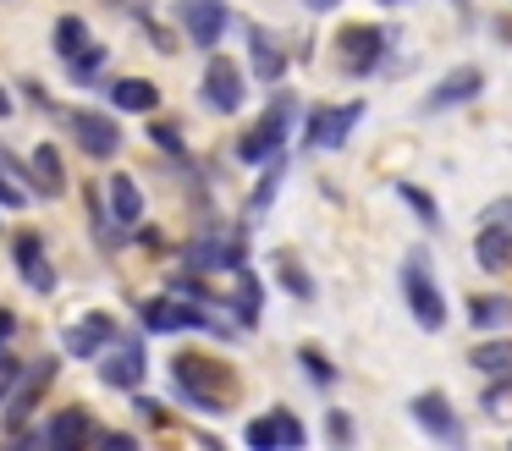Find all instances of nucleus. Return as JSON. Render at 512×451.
Segmentation results:
<instances>
[{"label": "nucleus", "mask_w": 512, "mask_h": 451, "mask_svg": "<svg viewBox=\"0 0 512 451\" xmlns=\"http://www.w3.org/2000/svg\"><path fill=\"white\" fill-rule=\"evenodd\" d=\"M100 66H105V50H100V44H89V50H83L78 61L67 66V72H72V77H94V72H100Z\"/></svg>", "instance_id": "2f4dec72"}, {"label": "nucleus", "mask_w": 512, "mask_h": 451, "mask_svg": "<svg viewBox=\"0 0 512 451\" xmlns=\"http://www.w3.org/2000/svg\"><path fill=\"white\" fill-rule=\"evenodd\" d=\"M83 50H89V28H83V17H61L56 22V55L72 66Z\"/></svg>", "instance_id": "b1692460"}, {"label": "nucleus", "mask_w": 512, "mask_h": 451, "mask_svg": "<svg viewBox=\"0 0 512 451\" xmlns=\"http://www.w3.org/2000/svg\"><path fill=\"white\" fill-rule=\"evenodd\" d=\"M303 440H309V435H303L298 413H287V407L248 418V429H243V446L248 451H303Z\"/></svg>", "instance_id": "39448f33"}, {"label": "nucleus", "mask_w": 512, "mask_h": 451, "mask_svg": "<svg viewBox=\"0 0 512 451\" xmlns=\"http://www.w3.org/2000/svg\"><path fill=\"white\" fill-rule=\"evenodd\" d=\"M325 424H331V440H336V446H353V418H347V413H331Z\"/></svg>", "instance_id": "72a5a7b5"}, {"label": "nucleus", "mask_w": 512, "mask_h": 451, "mask_svg": "<svg viewBox=\"0 0 512 451\" xmlns=\"http://www.w3.org/2000/svg\"><path fill=\"white\" fill-rule=\"evenodd\" d=\"M50 374H56V363H39V374H34V380L23 385V396H17V402H12V413H6V424H12V429H23L28 407L39 402V391H45V380H50Z\"/></svg>", "instance_id": "a878e982"}, {"label": "nucleus", "mask_w": 512, "mask_h": 451, "mask_svg": "<svg viewBox=\"0 0 512 451\" xmlns=\"http://www.w3.org/2000/svg\"><path fill=\"white\" fill-rule=\"evenodd\" d=\"M182 264H188L193 275H210V270H232V275H237L248 259H243V242H237V237H232V242H221V237H199L188 253H182Z\"/></svg>", "instance_id": "f8f14e48"}, {"label": "nucleus", "mask_w": 512, "mask_h": 451, "mask_svg": "<svg viewBox=\"0 0 512 451\" xmlns=\"http://www.w3.org/2000/svg\"><path fill=\"white\" fill-rule=\"evenodd\" d=\"M248 50H254V77H259V83H281L287 55H281V44L270 39L265 28H248Z\"/></svg>", "instance_id": "6ab92c4d"}, {"label": "nucleus", "mask_w": 512, "mask_h": 451, "mask_svg": "<svg viewBox=\"0 0 512 451\" xmlns=\"http://www.w3.org/2000/svg\"><path fill=\"white\" fill-rule=\"evenodd\" d=\"M468 319H474L479 330H501L512 319V303L507 297H474V303H468Z\"/></svg>", "instance_id": "393cba45"}, {"label": "nucleus", "mask_w": 512, "mask_h": 451, "mask_svg": "<svg viewBox=\"0 0 512 451\" xmlns=\"http://www.w3.org/2000/svg\"><path fill=\"white\" fill-rule=\"evenodd\" d=\"M182 28H188V39L199 50H215L226 33V6L221 0H182Z\"/></svg>", "instance_id": "ddd939ff"}, {"label": "nucleus", "mask_w": 512, "mask_h": 451, "mask_svg": "<svg viewBox=\"0 0 512 451\" xmlns=\"http://www.w3.org/2000/svg\"><path fill=\"white\" fill-rule=\"evenodd\" d=\"M111 105L133 110V116H149V110L160 105V88L149 83V77H122V83H111Z\"/></svg>", "instance_id": "aec40b11"}, {"label": "nucleus", "mask_w": 512, "mask_h": 451, "mask_svg": "<svg viewBox=\"0 0 512 451\" xmlns=\"http://www.w3.org/2000/svg\"><path fill=\"white\" fill-rule=\"evenodd\" d=\"M100 451H138V440L122 435V429H111V435H100Z\"/></svg>", "instance_id": "f704fd0d"}, {"label": "nucleus", "mask_w": 512, "mask_h": 451, "mask_svg": "<svg viewBox=\"0 0 512 451\" xmlns=\"http://www.w3.org/2000/svg\"><path fill=\"white\" fill-rule=\"evenodd\" d=\"M89 413H78V407H67V413L50 418L45 429V451H89Z\"/></svg>", "instance_id": "f3484780"}, {"label": "nucleus", "mask_w": 512, "mask_h": 451, "mask_svg": "<svg viewBox=\"0 0 512 451\" xmlns=\"http://www.w3.org/2000/svg\"><path fill=\"white\" fill-rule=\"evenodd\" d=\"M292 116H298V99H292V94H276L265 116H259L254 127L243 132V143H237V160H248V165L276 160L281 143H287V132H292Z\"/></svg>", "instance_id": "f03ea898"}, {"label": "nucleus", "mask_w": 512, "mask_h": 451, "mask_svg": "<svg viewBox=\"0 0 512 451\" xmlns=\"http://www.w3.org/2000/svg\"><path fill=\"white\" fill-rule=\"evenodd\" d=\"M309 11H331V6H342V0H303Z\"/></svg>", "instance_id": "58836bf2"}, {"label": "nucleus", "mask_w": 512, "mask_h": 451, "mask_svg": "<svg viewBox=\"0 0 512 451\" xmlns=\"http://www.w3.org/2000/svg\"><path fill=\"white\" fill-rule=\"evenodd\" d=\"M364 121V99H347V105H320L309 110V149H342L353 138V127Z\"/></svg>", "instance_id": "0eeeda50"}, {"label": "nucleus", "mask_w": 512, "mask_h": 451, "mask_svg": "<svg viewBox=\"0 0 512 451\" xmlns=\"http://www.w3.org/2000/svg\"><path fill=\"white\" fill-rule=\"evenodd\" d=\"M402 297H408V314L419 319L424 330L446 325V297H441V286H435V275H430V253L424 248H413L408 259H402Z\"/></svg>", "instance_id": "7ed1b4c3"}, {"label": "nucleus", "mask_w": 512, "mask_h": 451, "mask_svg": "<svg viewBox=\"0 0 512 451\" xmlns=\"http://www.w3.org/2000/svg\"><path fill=\"white\" fill-rule=\"evenodd\" d=\"M298 358H303V374H309L314 385H336V369L325 363V352H320V347H303Z\"/></svg>", "instance_id": "c756f323"}, {"label": "nucleus", "mask_w": 512, "mask_h": 451, "mask_svg": "<svg viewBox=\"0 0 512 451\" xmlns=\"http://www.w3.org/2000/svg\"><path fill=\"white\" fill-rule=\"evenodd\" d=\"M474 259H479V270H490V275L512 270V226H507V220H490V226L479 231V237H474Z\"/></svg>", "instance_id": "dca6fc26"}, {"label": "nucleus", "mask_w": 512, "mask_h": 451, "mask_svg": "<svg viewBox=\"0 0 512 451\" xmlns=\"http://www.w3.org/2000/svg\"><path fill=\"white\" fill-rule=\"evenodd\" d=\"M28 165H34V176H39V193H45V198H61V193H67V171H61V154H56V143H39V149H34V160H28Z\"/></svg>", "instance_id": "4be33fe9"}, {"label": "nucleus", "mask_w": 512, "mask_h": 451, "mask_svg": "<svg viewBox=\"0 0 512 451\" xmlns=\"http://www.w3.org/2000/svg\"><path fill=\"white\" fill-rule=\"evenodd\" d=\"M0 204H6V209H17V204H23V193H17V187L6 182V176H0Z\"/></svg>", "instance_id": "e433bc0d"}, {"label": "nucleus", "mask_w": 512, "mask_h": 451, "mask_svg": "<svg viewBox=\"0 0 512 451\" xmlns=\"http://www.w3.org/2000/svg\"><path fill=\"white\" fill-rule=\"evenodd\" d=\"M171 380H177V391L188 396V407H199V413H221V407H232L226 396H232V369L215 358H204V352H182L177 363H171Z\"/></svg>", "instance_id": "f257e3e1"}, {"label": "nucleus", "mask_w": 512, "mask_h": 451, "mask_svg": "<svg viewBox=\"0 0 512 451\" xmlns=\"http://www.w3.org/2000/svg\"><path fill=\"white\" fill-rule=\"evenodd\" d=\"M276 187H281V160H270V165H265V176H259V187H254V204H248V209L259 215V209H265L270 198H276Z\"/></svg>", "instance_id": "7c9ffc66"}, {"label": "nucleus", "mask_w": 512, "mask_h": 451, "mask_svg": "<svg viewBox=\"0 0 512 451\" xmlns=\"http://www.w3.org/2000/svg\"><path fill=\"white\" fill-rule=\"evenodd\" d=\"M259 308H265V292H259V275L243 264V270H237V297H232L237 325H259Z\"/></svg>", "instance_id": "5701e85b"}, {"label": "nucleus", "mask_w": 512, "mask_h": 451, "mask_svg": "<svg viewBox=\"0 0 512 451\" xmlns=\"http://www.w3.org/2000/svg\"><path fill=\"white\" fill-rule=\"evenodd\" d=\"M496 215H512V204H501V209H496Z\"/></svg>", "instance_id": "a19ab883"}, {"label": "nucleus", "mask_w": 512, "mask_h": 451, "mask_svg": "<svg viewBox=\"0 0 512 451\" xmlns=\"http://www.w3.org/2000/svg\"><path fill=\"white\" fill-rule=\"evenodd\" d=\"M479 88H485V72H479V66H457V72H446L441 83L430 88V99H424V110L468 105V99H479Z\"/></svg>", "instance_id": "4468645a"}, {"label": "nucleus", "mask_w": 512, "mask_h": 451, "mask_svg": "<svg viewBox=\"0 0 512 451\" xmlns=\"http://www.w3.org/2000/svg\"><path fill=\"white\" fill-rule=\"evenodd\" d=\"M138 319H144V330H155V336H171V330H221L199 303H182V297H149V303L138 308Z\"/></svg>", "instance_id": "423d86ee"}, {"label": "nucleus", "mask_w": 512, "mask_h": 451, "mask_svg": "<svg viewBox=\"0 0 512 451\" xmlns=\"http://www.w3.org/2000/svg\"><path fill=\"white\" fill-rule=\"evenodd\" d=\"M397 198H402V204H408L413 215L424 220V226H441V209H435V198L424 193V187H413V182H397Z\"/></svg>", "instance_id": "cd10ccee"}, {"label": "nucleus", "mask_w": 512, "mask_h": 451, "mask_svg": "<svg viewBox=\"0 0 512 451\" xmlns=\"http://www.w3.org/2000/svg\"><path fill=\"white\" fill-rule=\"evenodd\" d=\"M111 341H116V319H111V314H83L78 325L61 330V347H67V358H100Z\"/></svg>", "instance_id": "9d476101"}, {"label": "nucleus", "mask_w": 512, "mask_h": 451, "mask_svg": "<svg viewBox=\"0 0 512 451\" xmlns=\"http://www.w3.org/2000/svg\"><path fill=\"white\" fill-rule=\"evenodd\" d=\"M144 369H149V358H144L138 341H127V347L111 352V358H100V380L116 385V391H138V385H144Z\"/></svg>", "instance_id": "2eb2a0df"}, {"label": "nucleus", "mask_w": 512, "mask_h": 451, "mask_svg": "<svg viewBox=\"0 0 512 451\" xmlns=\"http://www.w3.org/2000/svg\"><path fill=\"white\" fill-rule=\"evenodd\" d=\"M12 116V94H6V88H0V121Z\"/></svg>", "instance_id": "ea45409f"}, {"label": "nucleus", "mask_w": 512, "mask_h": 451, "mask_svg": "<svg viewBox=\"0 0 512 451\" xmlns=\"http://www.w3.org/2000/svg\"><path fill=\"white\" fill-rule=\"evenodd\" d=\"M380 6H402V0H380Z\"/></svg>", "instance_id": "79ce46f5"}, {"label": "nucleus", "mask_w": 512, "mask_h": 451, "mask_svg": "<svg viewBox=\"0 0 512 451\" xmlns=\"http://www.w3.org/2000/svg\"><path fill=\"white\" fill-rule=\"evenodd\" d=\"M12 330H17V319L6 314V308H0V347H6V336H12Z\"/></svg>", "instance_id": "4c0bfd02"}, {"label": "nucleus", "mask_w": 512, "mask_h": 451, "mask_svg": "<svg viewBox=\"0 0 512 451\" xmlns=\"http://www.w3.org/2000/svg\"><path fill=\"white\" fill-rule=\"evenodd\" d=\"M474 369L501 374V380H507V374H512V341H485V347H474Z\"/></svg>", "instance_id": "bb28decb"}, {"label": "nucleus", "mask_w": 512, "mask_h": 451, "mask_svg": "<svg viewBox=\"0 0 512 451\" xmlns=\"http://www.w3.org/2000/svg\"><path fill=\"white\" fill-rule=\"evenodd\" d=\"M276 275H281V286H287L298 303H309V297H314V281L298 270V259H287V253H281V270H276Z\"/></svg>", "instance_id": "c85d7f7f"}, {"label": "nucleus", "mask_w": 512, "mask_h": 451, "mask_svg": "<svg viewBox=\"0 0 512 451\" xmlns=\"http://www.w3.org/2000/svg\"><path fill=\"white\" fill-rule=\"evenodd\" d=\"M386 28H364V22H353V28H342V39H336V50H342V72L347 77H364L375 72L380 61H386Z\"/></svg>", "instance_id": "6e6552de"}, {"label": "nucleus", "mask_w": 512, "mask_h": 451, "mask_svg": "<svg viewBox=\"0 0 512 451\" xmlns=\"http://www.w3.org/2000/svg\"><path fill=\"white\" fill-rule=\"evenodd\" d=\"M17 374H23V369H17V358H12L6 347H0V402H6V391L17 385Z\"/></svg>", "instance_id": "473e14b6"}, {"label": "nucleus", "mask_w": 512, "mask_h": 451, "mask_svg": "<svg viewBox=\"0 0 512 451\" xmlns=\"http://www.w3.org/2000/svg\"><path fill=\"white\" fill-rule=\"evenodd\" d=\"M149 138H155V143H160V149H171V154H177V149H182V138H177V132H171V127H149Z\"/></svg>", "instance_id": "c9c22d12"}, {"label": "nucleus", "mask_w": 512, "mask_h": 451, "mask_svg": "<svg viewBox=\"0 0 512 451\" xmlns=\"http://www.w3.org/2000/svg\"><path fill=\"white\" fill-rule=\"evenodd\" d=\"M17 270H23V281L34 286V292H56V270H50V259H45V242L39 237H17Z\"/></svg>", "instance_id": "a211bd4d"}, {"label": "nucleus", "mask_w": 512, "mask_h": 451, "mask_svg": "<svg viewBox=\"0 0 512 451\" xmlns=\"http://www.w3.org/2000/svg\"><path fill=\"white\" fill-rule=\"evenodd\" d=\"M72 132H78L83 154H94V160H116V149H122V127L100 110H72Z\"/></svg>", "instance_id": "9b49d317"}, {"label": "nucleus", "mask_w": 512, "mask_h": 451, "mask_svg": "<svg viewBox=\"0 0 512 451\" xmlns=\"http://www.w3.org/2000/svg\"><path fill=\"white\" fill-rule=\"evenodd\" d=\"M204 105L210 110H221V116H232V110H243V99H248V88H243V72H237L226 55H210V66H204Z\"/></svg>", "instance_id": "1a4fd4ad"}, {"label": "nucleus", "mask_w": 512, "mask_h": 451, "mask_svg": "<svg viewBox=\"0 0 512 451\" xmlns=\"http://www.w3.org/2000/svg\"><path fill=\"white\" fill-rule=\"evenodd\" d=\"M111 215H116V226H138L144 220V193H138L133 176H111Z\"/></svg>", "instance_id": "412c9836"}, {"label": "nucleus", "mask_w": 512, "mask_h": 451, "mask_svg": "<svg viewBox=\"0 0 512 451\" xmlns=\"http://www.w3.org/2000/svg\"><path fill=\"white\" fill-rule=\"evenodd\" d=\"M408 413L419 418V429L430 440H441V446H452V451H468V429H463V418L452 413V402H446L441 391H419L408 402Z\"/></svg>", "instance_id": "20e7f679"}]
</instances>
